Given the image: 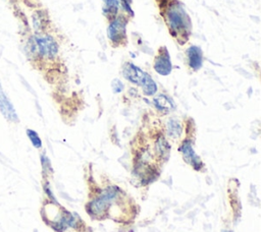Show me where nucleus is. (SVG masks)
Masks as SVG:
<instances>
[{"mask_svg":"<svg viewBox=\"0 0 261 232\" xmlns=\"http://www.w3.org/2000/svg\"><path fill=\"white\" fill-rule=\"evenodd\" d=\"M166 128H167V133L171 138H177L179 137L180 133H181V126L180 123L178 122L177 119L175 118H170L167 121L166 124Z\"/></svg>","mask_w":261,"mask_h":232,"instance_id":"4468645a","label":"nucleus"},{"mask_svg":"<svg viewBox=\"0 0 261 232\" xmlns=\"http://www.w3.org/2000/svg\"><path fill=\"white\" fill-rule=\"evenodd\" d=\"M118 2L121 5V8L127 13V16H134V12L130 7L132 0H118Z\"/></svg>","mask_w":261,"mask_h":232,"instance_id":"dca6fc26","label":"nucleus"},{"mask_svg":"<svg viewBox=\"0 0 261 232\" xmlns=\"http://www.w3.org/2000/svg\"><path fill=\"white\" fill-rule=\"evenodd\" d=\"M31 22L34 34H44L48 33L51 20L47 10L43 8H38L32 12Z\"/></svg>","mask_w":261,"mask_h":232,"instance_id":"423d86ee","label":"nucleus"},{"mask_svg":"<svg viewBox=\"0 0 261 232\" xmlns=\"http://www.w3.org/2000/svg\"><path fill=\"white\" fill-rule=\"evenodd\" d=\"M153 68L160 75H168L172 70L170 55L165 46L158 48L153 61Z\"/></svg>","mask_w":261,"mask_h":232,"instance_id":"39448f33","label":"nucleus"},{"mask_svg":"<svg viewBox=\"0 0 261 232\" xmlns=\"http://www.w3.org/2000/svg\"><path fill=\"white\" fill-rule=\"evenodd\" d=\"M222 232H232V231H228V230H224V231H222Z\"/></svg>","mask_w":261,"mask_h":232,"instance_id":"6ab92c4d","label":"nucleus"},{"mask_svg":"<svg viewBox=\"0 0 261 232\" xmlns=\"http://www.w3.org/2000/svg\"><path fill=\"white\" fill-rule=\"evenodd\" d=\"M118 194V189L116 186L107 187L98 197L93 199L88 204V213L92 216H102L106 213L110 205L116 198Z\"/></svg>","mask_w":261,"mask_h":232,"instance_id":"20e7f679","label":"nucleus"},{"mask_svg":"<svg viewBox=\"0 0 261 232\" xmlns=\"http://www.w3.org/2000/svg\"><path fill=\"white\" fill-rule=\"evenodd\" d=\"M140 85L142 86L143 93L146 96H153L157 92V84L153 80V78L150 76V74H148V73H146V75Z\"/></svg>","mask_w":261,"mask_h":232,"instance_id":"ddd939ff","label":"nucleus"},{"mask_svg":"<svg viewBox=\"0 0 261 232\" xmlns=\"http://www.w3.org/2000/svg\"><path fill=\"white\" fill-rule=\"evenodd\" d=\"M154 106L158 111L163 113H168L172 109H174V104L172 100L168 96L163 94L158 95L154 98Z\"/></svg>","mask_w":261,"mask_h":232,"instance_id":"f8f14e48","label":"nucleus"},{"mask_svg":"<svg viewBox=\"0 0 261 232\" xmlns=\"http://www.w3.org/2000/svg\"><path fill=\"white\" fill-rule=\"evenodd\" d=\"M11 3H16V2H18L19 0H9Z\"/></svg>","mask_w":261,"mask_h":232,"instance_id":"a211bd4d","label":"nucleus"},{"mask_svg":"<svg viewBox=\"0 0 261 232\" xmlns=\"http://www.w3.org/2000/svg\"><path fill=\"white\" fill-rule=\"evenodd\" d=\"M180 153L182 154V157L185 159V161L187 163H189L190 165H192V167L194 169L199 170L200 168L203 167V163L200 160V158L196 155L194 149H193V144L192 141L190 139H186L181 142L179 149Z\"/></svg>","mask_w":261,"mask_h":232,"instance_id":"6e6552de","label":"nucleus"},{"mask_svg":"<svg viewBox=\"0 0 261 232\" xmlns=\"http://www.w3.org/2000/svg\"><path fill=\"white\" fill-rule=\"evenodd\" d=\"M147 72H144L140 67L132 62H125L122 65V75L132 83L140 85Z\"/></svg>","mask_w":261,"mask_h":232,"instance_id":"1a4fd4ad","label":"nucleus"},{"mask_svg":"<svg viewBox=\"0 0 261 232\" xmlns=\"http://www.w3.org/2000/svg\"><path fill=\"white\" fill-rule=\"evenodd\" d=\"M27 135H28L29 139L31 140L32 144H33L36 149H41V148H42V140H41L39 134H38L35 130H33V129H31V128H28V129H27Z\"/></svg>","mask_w":261,"mask_h":232,"instance_id":"2eb2a0df","label":"nucleus"},{"mask_svg":"<svg viewBox=\"0 0 261 232\" xmlns=\"http://www.w3.org/2000/svg\"><path fill=\"white\" fill-rule=\"evenodd\" d=\"M186 56H187L188 65L193 71H197L202 67L203 52L199 46L197 45L190 46L186 51Z\"/></svg>","mask_w":261,"mask_h":232,"instance_id":"9d476101","label":"nucleus"},{"mask_svg":"<svg viewBox=\"0 0 261 232\" xmlns=\"http://www.w3.org/2000/svg\"><path fill=\"white\" fill-rule=\"evenodd\" d=\"M161 16L170 36L180 45L189 41L192 33V21L178 0H158Z\"/></svg>","mask_w":261,"mask_h":232,"instance_id":"f257e3e1","label":"nucleus"},{"mask_svg":"<svg viewBox=\"0 0 261 232\" xmlns=\"http://www.w3.org/2000/svg\"><path fill=\"white\" fill-rule=\"evenodd\" d=\"M127 14H118L115 18L109 21L107 27V37L110 45L113 48L124 47L127 43L126 25L128 22Z\"/></svg>","mask_w":261,"mask_h":232,"instance_id":"f03ea898","label":"nucleus"},{"mask_svg":"<svg viewBox=\"0 0 261 232\" xmlns=\"http://www.w3.org/2000/svg\"><path fill=\"white\" fill-rule=\"evenodd\" d=\"M0 112L3 115V117L12 123H17L19 121L17 113L10 102L9 98L6 96L5 92L2 89V85L0 83Z\"/></svg>","mask_w":261,"mask_h":232,"instance_id":"0eeeda50","label":"nucleus"},{"mask_svg":"<svg viewBox=\"0 0 261 232\" xmlns=\"http://www.w3.org/2000/svg\"><path fill=\"white\" fill-rule=\"evenodd\" d=\"M103 1V14L110 21L119 14V2L118 0H102Z\"/></svg>","mask_w":261,"mask_h":232,"instance_id":"9b49d317","label":"nucleus"},{"mask_svg":"<svg viewBox=\"0 0 261 232\" xmlns=\"http://www.w3.org/2000/svg\"><path fill=\"white\" fill-rule=\"evenodd\" d=\"M112 91L117 94V93H120L122 90H123V83L119 80V79H113L112 80Z\"/></svg>","mask_w":261,"mask_h":232,"instance_id":"f3484780","label":"nucleus"},{"mask_svg":"<svg viewBox=\"0 0 261 232\" xmlns=\"http://www.w3.org/2000/svg\"><path fill=\"white\" fill-rule=\"evenodd\" d=\"M39 55L42 61H52L57 58L59 53V45L56 39L49 33L34 34Z\"/></svg>","mask_w":261,"mask_h":232,"instance_id":"7ed1b4c3","label":"nucleus"}]
</instances>
